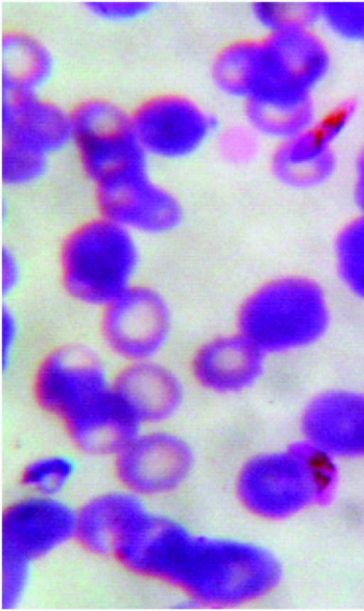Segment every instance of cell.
Listing matches in <instances>:
<instances>
[{"label":"cell","instance_id":"11","mask_svg":"<svg viewBox=\"0 0 364 611\" xmlns=\"http://www.w3.org/2000/svg\"><path fill=\"white\" fill-rule=\"evenodd\" d=\"M63 426L71 443L82 453L113 457L142 426L114 387Z\"/></svg>","mask_w":364,"mask_h":611},{"label":"cell","instance_id":"14","mask_svg":"<svg viewBox=\"0 0 364 611\" xmlns=\"http://www.w3.org/2000/svg\"><path fill=\"white\" fill-rule=\"evenodd\" d=\"M144 512L139 496L124 488L102 493L77 512L75 537L95 554L112 555L120 539Z\"/></svg>","mask_w":364,"mask_h":611},{"label":"cell","instance_id":"10","mask_svg":"<svg viewBox=\"0 0 364 611\" xmlns=\"http://www.w3.org/2000/svg\"><path fill=\"white\" fill-rule=\"evenodd\" d=\"M304 426L311 445L330 456L364 455V396L325 394L308 408Z\"/></svg>","mask_w":364,"mask_h":611},{"label":"cell","instance_id":"17","mask_svg":"<svg viewBox=\"0 0 364 611\" xmlns=\"http://www.w3.org/2000/svg\"><path fill=\"white\" fill-rule=\"evenodd\" d=\"M76 471L72 458L52 454L29 462L21 473L20 481L32 494L57 497L70 484Z\"/></svg>","mask_w":364,"mask_h":611},{"label":"cell","instance_id":"1","mask_svg":"<svg viewBox=\"0 0 364 611\" xmlns=\"http://www.w3.org/2000/svg\"><path fill=\"white\" fill-rule=\"evenodd\" d=\"M141 239L97 213L71 227L57 250L60 287L73 303L100 311L140 281Z\"/></svg>","mask_w":364,"mask_h":611},{"label":"cell","instance_id":"5","mask_svg":"<svg viewBox=\"0 0 364 611\" xmlns=\"http://www.w3.org/2000/svg\"><path fill=\"white\" fill-rule=\"evenodd\" d=\"M98 313L100 341L122 364L156 359L173 330V311L167 297L141 281Z\"/></svg>","mask_w":364,"mask_h":611},{"label":"cell","instance_id":"22","mask_svg":"<svg viewBox=\"0 0 364 611\" xmlns=\"http://www.w3.org/2000/svg\"><path fill=\"white\" fill-rule=\"evenodd\" d=\"M259 137L249 126L231 127L220 136V152L225 159L232 163H247L257 153Z\"/></svg>","mask_w":364,"mask_h":611},{"label":"cell","instance_id":"21","mask_svg":"<svg viewBox=\"0 0 364 611\" xmlns=\"http://www.w3.org/2000/svg\"><path fill=\"white\" fill-rule=\"evenodd\" d=\"M154 4L147 1H92L85 9L96 18L113 23L136 21L146 16Z\"/></svg>","mask_w":364,"mask_h":611},{"label":"cell","instance_id":"13","mask_svg":"<svg viewBox=\"0 0 364 611\" xmlns=\"http://www.w3.org/2000/svg\"><path fill=\"white\" fill-rule=\"evenodd\" d=\"M179 381L156 359L122 364L113 387L141 426L166 417L179 391Z\"/></svg>","mask_w":364,"mask_h":611},{"label":"cell","instance_id":"19","mask_svg":"<svg viewBox=\"0 0 364 611\" xmlns=\"http://www.w3.org/2000/svg\"><path fill=\"white\" fill-rule=\"evenodd\" d=\"M50 158L7 145L1 149V182L7 189L22 190L41 183L49 174Z\"/></svg>","mask_w":364,"mask_h":611},{"label":"cell","instance_id":"2","mask_svg":"<svg viewBox=\"0 0 364 611\" xmlns=\"http://www.w3.org/2000/svg\"><path fill=\"white\" fill-rule=\"evenodd\" d=\"M327 298L313 280L280 276L255 286L236 310V330L264 355L309 345L327 330Z\"/></svg>","mask_w":364,"mask_h":611},{"label":"cell","instance_id":"25","mask_svg":"<svg viewBox=\"0 0 364 611\" xmlns=\"http://www.w3.org/2000/svg\"><path fill=\"white\" fill-rule=\"evenodd\" d=\"M24 276L22 261L11 246L5 244L1 256V292L7 301L21 288Z\"/></svg>","mask_w":364,"mask_h":611},{"label":"cell","instance_id":"12","mask_svg":"<svg viewBox=\"0 0 364 611\" xmlns=\"http://www.w3.org/2000/svg\"><path fill=\"white\" fill-rule=\"evenodd\" d=\"M264 354L238 331L215 336L195 352L191 371L208 388L237 390L255 382L263 369Z\"/></svg>","mask_w":364,"mask_h":611},{"label":"cell","instance_id":"23","mask_svg":"<svg viewBox=\"0 0 364 611\" xmlns=\"http://www.w3.org/2000/svg\"><path fill=\"white\" fill-rule=\"evenodd\" d=\"M296 14L294 4L280 1H257L252 7L254 20L267 34L292 28Z\"/></svg>","mask_w":364,"mask_h":611},{"label":"cell","instance_id":"20","mask_svg":"<svg viewBox=\"0 0 364 611\" xmlns=\"http://www.w3.org/2000/svg\"><path fill=\"white\" fill-rule=\"evenodd\" d=\"M30 561L2 551V607L11 609L18 605L26 590Z\"/></svg>","mask_w":364,"mask_h":611},{"label":"cell","instance_id":"7","mask_svg":"<svg viewBox=\"0 0 364 611\" xmlns=\"http://www.w3.org/2000/svg\"><path fill=\"white\" fill-rule=\"evenodd\" d=\"M94 190L97 213L140 239L168 234L182 222L180 202L150 173Z\"/></svg>","mask_w":364,"mask_h":611},{"label":"cell","instance_id":"6","mask_svg":"<svg viewBox=\"0 0 364 611\" xmlns=\"http://www.w3.org/2000/svg\"><path fill=\"white\" fill-rule=\"evenodd\" d=\"M132 129L152 160L174 161L189 158L215 135L218 121L194 99L175 93H157L129 110Z\"/></svg>","mask_w":364,"mask_h":611},{"label":"cell","instance_id":"4","mask_svg":"<svg viewBox=\"0 0 364 611\" xmlns=\"http://www.w3.org/2000/svg\"><path fill=\"white\" fill-rule=\"evenodd\" d=\"M114 373L94 347L77 341L60 342L34 365L32 395L41 411L63 423L110 391Z\"/></svg>","mask_w":364,"mask_h":611},{"label":"cell","instance_id":"26","mask_svg":"<svg viewBox=\"0 0 364 611\" xmlns=\"http://www.w3.org/2000/svg\"><path fill=\"white\" fill-rule=\"evenodd\" d=\"M347 117L348 110L344 107H338L326 114L319 125L331 134L342 127Z\"/></svg>","mask_w":364,"mask_h":611},{"label":"cell","instance_id":"8","mask_svg":"<svg viewBox=\"0 0 364 611\" xmlns=\"http://www.w3.org/2000/svg\"><path fill=\"white\" fill-rule=\"evenodd\" d=\"M77 512L57 497L33 494L5 510L2 551L28 561L40 558L75 536Z\"/></svg>","mask_w":364,"mask_h":611},{"label":"cell","instance_id":"9","mask_svg":"<svg viewBox=\"0 0 364 611\" xmlns=\"http://www.w3.org/2000/svg\"><path fill=\"white\" fill-rule=\"evenodd\" d=\"M2 145L48 158L72 147L70 109L40 93L2 95Z\"/></svg>","mask_w":364,"mask_h":611},{"label":"cell","instance_id":"3","mask_svg":"<svg viewBox=\"0 0 364 611\" xmlns=\"http://www.w3.org/2000/svg\"><path fill=\"white\" fill-rule=\"evenodd\" d=\"M70 109L72 147L94 189L150 173L151 159L133 133L129 110L102 97L85 98Z\"/></svg>","mask_w":364,"mask_h":611},{"label":"cell","instance_id":"15","mask_svg":"<svg viewBox=\"0 0 364 611\" xmlns=\"http://www.w3.org/2000/svg\"><path fill=\"white\" fill-rule=\"evenodd\" d=\"M175 442L167 433L140 431L114 456V471L123 488L140 496L166 489Z\"/></svg>","mask_w":364,"mask_h":611},{"label":"cell","instance_id":"24","mask_svg":"<svg viewBox=\"0 0 364 611\" xmlns=\"http://www.w3.org/2000/svg\"><path fill=\"white\" fill-rule=\"evenodd\" d=\"M22 322L16 310L4 301L1 313V369L6 373L11 368L22 334Z\"/></svg>","mask_w":364,"mask_h":611},{"label":"cell","instance_id":"18","mask_svg":"<svg viewBox=\"0 0 364 611\" xmlns=\"http://www.w3.org/2000/svg\"><path fill=\"white\" fill-rule=\"evenodd\" d=\"M336 256L343 283L364 300V219L347 226L338 237Z\"/></svg>","mask_w":364,"mask_h":611},{"label":"cell","instance_id":"16","mask_svg":"<svg viewBox=\"0 0 364 611\" xmlns=\"http://www.w3.org/2000/svg\"><path fill=\"white\" fill-rule=\"evenodd\" d=\"M1 55L2 95L40 93L53 74L55 63L49 48L21 29L3 33Z\"/></svg>","mask_w":364,"mask_h":611}]
</instances>
